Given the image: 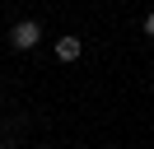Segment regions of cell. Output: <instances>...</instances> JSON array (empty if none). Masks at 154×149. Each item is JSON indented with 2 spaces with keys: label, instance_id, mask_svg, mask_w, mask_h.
<instances>
[{
  "label": "cell",
  "instance_id": "2",
  "mask_svg": "<svg viewBox=\"0 0 154 149\" xmlns=\"http://www.w3.org/2000/svg\"><path fill=\"white\" fill-rule=\"evenodd\" d=\"M79 56H84V42H79V37H61V42H56V61H79Z\"/></svg>",
  "mask_w": 154,
  "mask_h": 149
},
{
  "label": "cell",
  "instance_id": "1",
  "mask_svg": "<svg viewBox=\"0 0 154 149\" xmlns=\"http://www.w3.org/2000/svg\"><path fill=\"white\" fill-rule=\"evenodd\" d=\"M10 42H14V51H33V47L42 42V23L38 19H19V23L10 28Z\"/></svg>",
  "mask_w": 154,
  "mask_h": 149
},
{
  "label": "cell",
  "instance_id": "3",
  "mask_svg": "<svg viewBox=\"0 0 154 149\" xmlns=\"http://www.w3.org/2000/svg\"><path fill=\"white\" fill-rule=\"evenodd\" d=\"M145 37H154V9L145 14Z\"/></svg>",
  "mask_w": 154,
  "mask_h": 149
}]
</instances>
